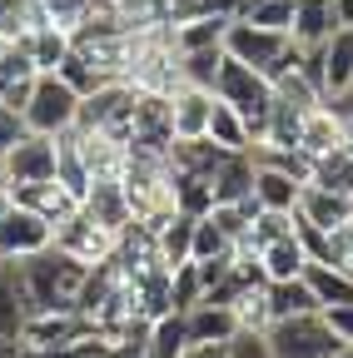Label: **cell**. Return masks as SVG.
<instances>
[{"label": "cell", "instance_id": "27", "mask_svg": "<svg viewBox=\"0 0 353 358\" xmlns=\"http://www.w3.org/2000/svg\"><path fill=\"white\" fill-rule=\"evenodd\" d=\"M219 65H224V45H204V50H180V75H185V85L214 90Z\"/></svg>", "mask_w": 353, "mask_h": 358}, {"label": "cell", "instance_id": "28", "mask_svg": "<svg viewBox=\"0 0 353 358\" xmlns=\"http://www.w3.org/2000/svg\"><path fill=\"white\" fill-rule=\"evenodd\" d=\"M234 20H254V25H269V30H289V25H294V0H249Z\"/></svg>", "mask_w": 353, "mask_h": 358}, {"label": "cell", "instance_id": "23", "mask_svg": "<svg viewBox=\"0 0 353 358\" xmlns=\"http://www.w3.org/2000/svg\"><path fill=\"white\" fill-rule=\"evenodd\" d=\"M319 294L308 289V279H279L269 284V324L274 319H294V313H314Z\"/></svg>", "mask_w": 353, "mask_h": 358}, {"label": "cell", "instance_id": "14", "mask_svg": "<svg viewBox=\"0 0 353 358\" xmlns=\"http://www.w3.org/2000/svg\"><path fill=\"white\" fill-rule=\"evenodd\" d=\"M348 145V124L333 115V105H314V110H303V134H298V150L308 159H319V155H333Z\"/></svg>", "mask_w": 353, "mask_h": 358}, {"label": "cell", "instance_id": "41", "mask_svg": "<svg viewBox=\"0 0 353 358\" xmlns=\"http://www.w3.org/2000/svg\"><path fill=\"white\" fill-rule=\"evenodd\" d=\"M0 264H6V259H0Z\"/></svg>", "mask_w": 353, "mask_h": 358}, {"label": "cell", "instance_id": "33", "mask_svg": "<svg viewBox=\"0 0 353 358\" xmlns=\"http://www.w3.org/2000/svg\"><path fill=\"white\" fill-rule=\"evenodd\" d=\"M25 134V120H20V110H10V105H0V155H6L15 140Z\"/></svg>", "mask_w": 353, "mask_h": 358}, {"label": "cell", "instance_id": "22", "mask_svg": "<svg viewBox=\"0 0 353 358\" xmlns=\"http://www.w3.org/2000/svg\"><path fill=\"white\" fill-rule=\"evenodd\" d=\"M189 348V319L185 308H169L159 319H150V358H180Z\"/></svg>", "mask_w": 353, "mask_h": 358}, {"label": "cell", "instance_id": "2", "mask_svg": "<svg viewBox=\"0 0 353 358\" xmlns=\"http://www.w3.org/2000/svg\"><path fill=\"white\" fill-rule=\"evenodd\" d=\"M224 50L254 70H264L269 80L289 75L298 65V40L289 30H269V25H254V20H229L224 30Z\"/></svg>", "mask_w": 353, "mask_h": 358}, {"label": "cell", "instance_id": "17", "mask_svg": "<svg viewBox=\"0 0 353 358\" xmlns=\"http://www.w3.org/2000/svg\"><path fill=\"white\" fill-rule=\"evenodd\" d=\"M10 199L15 204H25V209H35V214H45L55 229L80 209V199L60 185V179H40V185H20V189H10Z\"/></svg>", "mask_w": 353, "mask_h": 358}, {"label": "cell", "instance_id": "36", "mask_svg": "<svg viewBox=\"0 0 353 358\" xmlns=\"http://www.w3.org/2000/svg\"><path fill=\"white\" fill-rule=\"evenodd\" d=\"M244 6H249V0H209V10H219V15H229V20H234V15H239Z\"/></svg>", "mask_w": 353, "mask_h": 358}, {"label": "cell", "instance_id": "4", "mask_svg": "<svg viewBox=\"0 0 353 358\" xmlns=\"http://www.w3.org/2000/svg\"><path fill=\"white\" fill-rule=\"evenodd\" d=\"M264 334H269L274 358H338V353L348 348V343L329 329L324 308H314V313H294V319H274Z\"/></svg>", "mask_w": 353, "mask_h": 358}, {"label": "cell", "instance_id": "10", "mask_svg": "<svg viewBox=\"0 0 353 358\" xmlns=\"http://www.w3.org/2000/svg\"><path fill=\"white\" fill-rule=\"evenodd\" d=\"M35 80H40V65H35V55H30V45H25V40H10L6 55H0V105L25 110Z\"/></svg>", "mask_w": 353, "mask_h": 358}, {"label": "cell", "instance_id": "15", "mask_svg": "<svg viewBox=\"0 0 353 358\" xmlns=\"http://www.w3.org/2000/svg\"><path fill=\"white\" fill-rule=\"evenodd\" d=\"M194 224H199V214H185V209H174L169 219L154 224V254H159V264L180 268V264L194 259Z\"/></svg>", "mask_w": 353, "mask_h": 358}, {"label": "cell", "instance_id": "1", "mask_svg": "<svg viewBox=\"0 0 353 358\" xmlns=\"http://www.w3.org/2000/svg\"><path fill=\"white\" fill-rule=\"evenodd\" d=\"M214 95L244 115L254 145H259L264 129H269V115H274V80L264 75V70H254V65H244V60H234V55L224 50V65H219V80H214Z\"/></svg>", "mask_w": 353, "mask_h": 358}, {"label": "cell", "instance_id": "37", "mask_svg": "<svg viewBox=\"0 0 353 358\" xmlns=\"http://www.w3.org/2000/svg\"><path fill=\"white\" fill-rule=\"evenodd\" d=\"M333 15H338V25L353 30V0H333Z\"/></svg>", "mask_w": 353, "mask_h": 358}, {"label": "cell", "instance_id": "13", "mask_svg": "<svg viewBox=\"0 0 353 358\" xmlns=\"http://www.w3.org/2000/svg\"><path fill=\"white\" fill-rule=\"evenodd\" d=\"M259 268H264V279L279 284V279H303V268H308V249L298 239V224L289 234H274V239H264L259 244Z\"/></svg>", "mask_w": 353, "mask_h": 358}, {"label": "cell", "instance_id": "21", "mask_svg": "<svg viewBox=\"0 0 353 358\" xmlns=\"http://www.w3.org/2000/svg\"><path fill=\"white\" fill-rule=\"evenodd\" d=\"M348 80H353V30L343 25L324 40V95L333 100L338 90H348Z\"/></svg>", "mask_w": 353, "mask_h": 358}, {"label": "cell", "instance_id": "12", "mask_svg": "<svg viewBox=\"0 0 353 358\" xmlns=\"http://www.w3.org/2000/svg\"><path fill=\"white\" fill-rule=\"evenodd\" d=\"M169 115H174V140H199V134H209L214 90H199V85H174V90H169Z\"/></svg>", "mask_w": 353, "mask_h": 358}, {"label": "cell", "instance_id": "8", "mask_svg": "<svg viewBox=\"0 0 353 358\" xmlns=\"http://www.w3.org/2000/svg\"><path fill=\"white\" fill-rule=\"evenodd\" d=\"M30 319H35V303H30L25 274H20V264H15V259H6V264H0V338L25 343Z\"/></svg>", "mask_w": 353, "mask_h": 358}, {"label": "cell", "instance_id": "7", "mask_svg": "<svg viewBox=\"0 0 353 358\" xmlns=\"http://www.w3.org/2000/svg\"><path fill=\"white\" fill-rule=\"evenodd\" d=\"M115 244H120V234H110L100 219H90L85 209H75L60 229H55V249H65L70 259H80V264H105L110 254H115Z\"/></svg>", "mask_w": 353, "mask_h": 358}, {"label": "cell", "instance_id": "6", "mask_svg": "<svg viewBox=\"0 0 353 358\" xmlns=\"http://www.w3.org/2000/svg\"><path fill=\"white\" fill-rule=\"evenodd\" d=\"M55 159H60L55 134H35V129H25L20 140H15L6 155H0L10 189H20V185H40V179H55Z\"/></svg>", "mask_w": 353, "mask_h": 358}, {"label": "cell", "instance_id": "19", "mask_svg": "<svg viewBox=\"0 0 353 358\" xmlns=\"http://www.w3.org/2000/svg\"><path fill=\"white\" fill-rule=\"evenodd\" d=\"M333 30H343L338 15H333V0H294V25H289V35H294L298 45H324Z\"/></svg>", "mask_w": 353, "mask_h": 358}, {"label": "cell", "instance_id": "24", "mask_svg": "<svg viewBox=\"0 0 353 358\" xmlns=\"http://www.w3.org/2000/svg\"><path fill=\"white\" fill-rule=\"evenodd\" d=\"M224 30H229V15L204 10V15H189V20L174 25V45H180V50H204V45H224Z\"/></svg>", "mask_w": 353, "mask_h": 358}, {"label": "cell", "instance_id": "31", "mask_svg": "<svg viewBox=\"0 0 353 358\" xmlns=\"http://www.w3.org/2000/svg\"><path fill=\"white\" fill-rule=\"evenodd\" d=\"M229 358H274L269 334H264V329H239L229 338Z\"/></svg>", "mask_w": 353, "mask_h": 358}, {"label": "cell", "instance_id": "11", "mask_svg": "<svg viewBox=\"0 0 353 358\" xmlns=\"http://www.w3.org/2000/svg\"><path fill=\"white\" fill-rule=\"evenodd\" d=\"M80 209L90 214V219H100L110 234H124L129 224H135V204H129V189H124V179H120V174H110V179H95Z\"/></svg>", "mask_w": 353, "mask_h": 358}, {"label": "cell", "instance_id": "29", "mask_svg": "<svg viewBox=\"0 0 353 358\" xmlns=\"http://www.w3.org/2000/svg\"><path fill=\"white\" fill-rule=\"evenodd\" d=\"M199 299H204V279H199V264L189 259V264L174 268V279H169V303L174 308H194Z\"/></svg>", "mask_w": 353, "mask_h": 358}, {"label": "cell", "instance_id": "3", "mask_svg": "<svg viewBox=\"0 0 353 358\" xmlns=\"http://www.w3.org/2000/svg\"><path fill=\"white\" fill-rule=\"evenodd\" d=\"M80 90L60 75V70H40V80H35V90H30V105L20 110V120H25V129H35V134H65V129H75V120H80Z\"/></svg>", "mask_w": 353, "mask_h": 358}, {"label": "cell", "instance_id": "5", "mask_svg": "<svg viewBox=\"0 0 353 358\" xmlns=\"http://www.w3.org/2000/svg\"><path fill=\"white\" fill-rule=\"evenodd\" d=\"M50 244H55V224L45 214H35L15 199L0 209V259H30Z\"/></svg>", "mask_w": 353, "mask_h": 358}, {"label": "cell", "instance_id": "30", "mask_svg": "<svg viewBox=\"0 0 353 358\" xmlns=\"http://www.w3.org/2000/svg\"><path fill=\"white\" fill-rule=\"evenodd\" d=\"M234 249V239L219 229V219L214 214H199V224H194V259H219V254H229Z\"/></svg>", "mask_w": 353, "mask_h": 358}, {"label": "cell", "instance_id": "9", "mask_svg": "<svg viewBox=\"0 0 353 358\" xmlns=\"http://www.w3.org/2000/svg\"><path fill=\"white\" fill-rule=\"evenodd\" d=\"M303 224H314V229H338V224L353 219V194L333 189V185H319V179H308L298 189V209H294Z\"/></svg>", "mask_w": 353, "mask_h": 358}, {"label": "cell", "instance_id": "34", "mask_svg": "<svg viewBox=\"0 0 353 358\" xmlns=\"http://www.w3.org/2000/svg\"><path fill=\"white\" fill-rule=\"evenodd\" d=\"M180 358H229V343H189Z\"/></svg>", "mask_w": 353, "mask_h": 358}, {"label": "cell", "instance_id": "32", "mask_svg": "<svg viewBox=\"0 0 353 358\" xmlns=\"http://www.w3.org/2000/svg\"><path fill=\"white\" fill-rule=\"evenodd\" d=\"M324 319H329V329L353 348V303H329V308H324Z\"/></svg>", "mask_w": 353, "mask_h": 358}, {"label": "cell", "instance_id": "20", "mask_svg": "<svg viewBox=\"0 0 353 358\" xmlns=\"http://www.w3.org/2000/svg\"><path fill=\"white\" fill-rule=\"evenodd\" d=\"M55 145H60V159H55V179L85 204V194H90V185H95V169H90V159H85V150H80V140L65 129V134H55Z\"/></svg>", "mask_w": 353, "mask_h": 358}, {"label": "cell", "instance_id": "25", "mask_svg": "<svg viewBox=\"0 0 353 358\" xmlns=\"http://www.w3.org/2000/svg\"><path fill=\"white\" fill-rule=\"evenodd\" d=\"M209 140L219 150H254V134H249L244 115L234 105H224L219 95H214V115H209Z\"/></svg>", "mask_w": 353, "mask_h": 358}, {"label": "cell", "instance_id": "26", "mask_svg": "<svg viewBox=\"0 0 353 358\" xmlns=\"http://www.w3.org/2000/svg\"><path fill=\"white\" fill-rule=\"evenodd\" d=\"M303 279H308V289L319 294V308H329V303H353V274H343V268H333V264H314V259H308Z\"/></svg>", "mask_w": 353, "mask_h": 358}, {"label": "cell", "instance_id": "35", "mask_svg": "<svg viewBox=\"0 0 353 358\" xmlns=\"http://www.w3.org/2000/svg\"><path fill=\"white\" fill-rule=\"evenodd\" d=\"M329 105H333V115H338L343 124H353V80H348V90H338Z\"/></svg>", "mask_w": 353, "mask_h": 358}, {"label": "cell", "instance_id": "18", "mask_svg": "<svg viewBox=\"0 0 353 358\" xmlns=\"http://www.w3.org/2000/svg\"><path fill=\"white\" fill-rule=\"evenodd\" d=\"M189 319V343H229L239 334V319L229 303H214V299H199L194 308H185Z\"/></svg>", "mask_w": 353, "mask_h": 358}, {"label": "cell", "instance_id": "16", "mask_svg": "<svg viewBox=\"0 0 353 358\" xmlns=\"http://www.w3.org/2000/svg\"><path fill=\"white\" fill-rule=\"evenodd\" d=\"M298 189H303V179H294V174L279 169V164H259V159H254V199H259V209L294 214V209H298Z\"/></svg>", "mask_w": 353, "mask_h": 358}, {"label": "cell", "instance_id": "40", "mask_svg": "<svg viewBox=\"0 0 353 358\" xmlns=\"http://www.w3.org/2000/svg\"><path fill=\"white\" fill-rule=\"evenodd\" d=\"M338 358H353V348H343V353H338Z\"/></svg>", "mask_w": 353, "mask_h": 358}, {"label": "cell", "instance_id": "39", "mask_svg": "<svg viewBox=\"0 0 353 358\" xmlns=\"http://www.w3.org/2000/svg\"><path fill=\"white\" fill-rule=\"evenodd\" d=\"M348 150H353V124H348Z\"/></svg>", "mask_w": 353, "mask_h": 358}, {"label": "cell", "instance_id": "38", "mask_svg": "<svg viewBox=\"0 0 353 358\" xmlns=\"http://www.w3.org/2000/svg\"><path fill=\"white\" fill-rule=\"evenodd\" d=\"M6 45H10V40H6V35H0V55H6Z\"/></svg>", "mask_w": 353, "mask_h": 358}]
</instances>
